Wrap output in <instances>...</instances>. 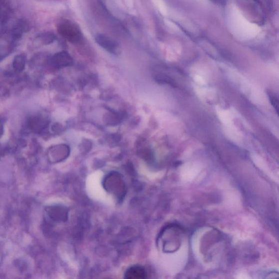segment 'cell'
Wrapping results in <instances>:
<instances>
[{
	"label": "cell",
	"instance_id": "6da1fadb",
	"mask_svg": "<svg viewBox=\"0 0 279 279\" xmlns=\"http://www.w3.org/2000/svg\"><path fill=\"white\" fill-rule=\"evenodd\" d=\"M58 32L60 36L72 44H76L82 38L81 30L76 24L65 20L59 24Z\"/></svg>",
	"mask_w": 279,
	"mask_h": 279
},
{
	"label": "cell",
	"instance_id": "7a4b0ae2",
	"mask_svg": "<svg viewBox=\"0 0 279 279\" xmlns=\"http://www.w3.org/2000/svg\"><path fill=\"white\" fill-rule=\"evenodd\" d=\"M96 44L106 51L114 54L120 53V46L117 42L104 34H98L95 38Z\"/></svg>",
	"mask_w": 279,
	"mask_h": 279
},
{
	"label": "cell",
	"instance_id": "3957f363",
	"mask_svg": "<svg viewBox=\"0 0 279 279\" xmlns=\"http://www.w3.org/2000/svg\"><path fill=\"white\" fill-rule=\"evenodd\" d=\"M52 62L57 68H64L72 64V58L70 54L66 52H62L54 54L52 58Z\"/></svg>",
	"mask_w": 279,
	"mask_h": 279
},
{
	"label": "cell",
	"instance_id": "277c9868",
	"mask_svg": "<svg viewBox=\"0 0 279 279\" xmlns=\"http://www.w3.org/2000/svg\"><path fill=\"white\" fill-rule=\"evenodd\" d=\"M146 272L141 266H131L125 274V278L130 279H143L146 278Z\"/></svg>",
	"mask_w": 279,
	"mask_h": 279
},
{
	"label": "cell",
	"instance_id": "5b68a950",
	"mask_svg": "<svg viewBox=\"0 0 279 279\" xmlns=\"http://www.w3.org/2000/svg\"><path fill=\"white\" fill-rule=\"evenodd\" d=\"M26 64V58L22 54L16 57L14 62V69L17 71H21L24 68Z\"/></svg>",
	"mask_w": 279,
	"mask_h": 279
},
{
	"label": "cell",
	"instance_id": "8992f818",
	"mask_svg": "<svg viewBox=\"0 0 279 279\" xmlns=\"http://www.w3.org/2000/svg\"><path fill=\"white\" fill-rule=\"evenodd\" d=\"M42 38V40H43L46 44H50L56 39L54 36L50 34H46L43 35Z\"/></svg>",
	"mask_w": 279,
	"mask_h": 279
},
{
	"label": "cell",
	"instance_id": "52a82bcc",
	"mask_svg": "<svg viewBox=\"0 0 279 279\" xmlns=\"http://www.w3.org/2000/svg\"><path fill=\"white\" fill-rule=\"evenodd\" d=\"M2 126L1 125H0V134H1V133H2Z\"/></svg>",
	"mask_w": 279,
	"mask_h": 279
}]
</instances>
